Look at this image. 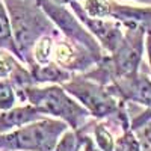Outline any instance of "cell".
<instances>
[{
	"label": "cell",
	"instance_id": "3957f363",
	"mask_svg": "<svg viewBox=\"0 0 151 151\" xmlns=\"http://www.w3.org/2000/svg\"><path fill=\"white\" fill-rule=\"evenodd\" d=\"M68 124L58 118L44 116L20 129L0 133V151H55Z\"/></svg>",
	"mask_w": 151,
	"mask_h": 151
},
{
	"label": "cell",
	"instance_id": "2e32d148",
	"mask_svg": "<svg viewBox=\"0 0 151 151\" xmlns=\"http://www.w3.org/2000/svg\"><path fill=\"white\" fill-rule=\"evenodd\" d=\"M18 100L15 86L9 79H0V110H8L15 106Z\"/></svg>",
	"mask_w": 151,
	"mask_h": 151
},
{
	"label": "cell",
	"instance_id": "8992f818",
	"mask_svg": "<svg viewBox=\"0 0 151 151\" xmlns=\"http://www.w3.org/2000/svg\"><path fill=\"white\" fill-rule=\"evenodd\" d=\"M35 2L42 8V11L52 20L56 29L67 40L83 45L85 48H88L91 53H94L100 59L107 55L103 50V47L100 45V42L94 38V35L80 23V20L76 17L74 12L67 9V6L59 5V3L53 2V0H35Z\"/></svg>",
	"mask_w": 151,
	"mask_h": 151
},
{
	"label": "cell",
	"instance_id": "e0dca14e",
	"mask_svg": "<svg viewBox=\"0 0 151 151\" xmlns=\"http://www.w3.org/2000/svg\"><path fill=\"white\" fill-rule=\"evenodd\" d=\"M116 147L119 151H142L141 142L130 125L122 129V136L116 139Z\"/></svg>",
	"mask_w": 151,
	"mask_h": 151
},
{
	"label": "cell",
	"instance_id": "277c9868",
	"mask_svg": "<svg viewBox=\"0 0 151 151\" xmlns=\"http://www.w3.org/2000/svg\"><path fill=\"white\" fill-rule=\"evenodd\" d=\"M62 86L83 107L88 109L92 118L98 121L113 119L127 103L118 98L109 86L89 79L83 73H74L73 77Z\"/></svg>",
	"mask_w": 151,
	"mask_h": 151
},
{
	"label": "cell",
	"instance_id": "6da1fadb",
	"mask_svg": "<svg viewBox=\"0 0 151 151\" xmlns=\"http://www.w3.org/2000/svg\"><path fill=\"white\" fill-rule=\"evenodd\" d=\"M18 100L35 106L42 115L65 121L71 130L86 129L91 118L88 109L70 95L62 85H47L44 88L38 85L29 86L18 94Z\"/></svg>",
	"mask_w": 151,
	"mask_h": 151
},
{
	"label": "cell",
	"instance_id": "52a82bcc",
	"mask_svg": "<svg viewBox=\"0 0 151 151\" xmlns=\"http://www.w3.org/2000/svg\"><path fill=\"white\" fill-rule=\"evenodd\" d=\"M70 6L76 17L94 35V38L100 42L106 53L112 55L119 47V44L124 40V26L119 21L113 18H95L88 15L80 2H74Z\"/></svg>",
	"mask_w": 151,
	"mask_h": 151
},
{
	"label": "cell",
	"instance_id": "ba28073f",
	"mask_svg": "<svg viewBox=\"0 0 151 151\" xmlns=\"http://www.w3.org/2000/svg\"><path fill=\"white\" fill-rule=\"evenodd\" d=\"M118 98L124 101L141 104L145 109H151V74L139 73L134 79L115 80L109 85Z\"/></svg>",
	"mask_w": 151,
	"mask_h": 151
},
{
	"label": "cell",
	"instance_id": "5b68a950",
	"mask_svg": "<svg viewBox=\"0 0 151 151\" xmlns=\"http://www.w3.org/2000/svg\"><path fill=\"white\" fill-rule=\"evenodd\" d=\"M145 27H124V40L119 47L109 55L113 80H129L139 74L145 52Z\"/></svg>",
	"mask_w": 151,
	"mask_h": 151
},
{
	"label": "cell",
	"instance_id": "7c38bea8",
	"mask_svg": "<svg viewBox=\"0 0 151 151\" xmlns=\"http://www.w3.org/2000/svg\"><path fill=\"white\" fill-rule=\"evenodd\" d=\"M0 48L12 53L18 60L23 62L21 53H20L17 42H15V36H14V30H12V23H11L9 12H8V8H6L3 0H0Z\"/></svg>",
	"mask_w": 151,
	"mask_h": 151
},
{
	"label": "cell",
	"instance_id": "30bf717a",
	"mask_svg": "<svg viewBox=\"0 0 151 151\" xmlns=\"http://www.w3.org/2000/svg\"><path fill=\"white\" fill-rule=\"evenodd\" d=\"M44 116L45 115H42L35 106L29 103L18 107L14 106L12 109H8V110H0V133L20 129L23 125L40 121Z\"/></svg>",
	"mask_w": 151,
	"mask_h": 151
},
{
	"label": "cell",
	"instance_id": "7a4b0ae2",
	"mask_svg": "<svg viewBox=\"0 0 151 151\" xmlns=\"http://www.w3.org/2000/svg\"><path fill=\"white\" fill-rule=\"evenodd\" d=\"M12 23L15 42L23 64H32V50L41 36L55 33L58 29L35 0H3Z\"/></svg>",
	"mask_w": 151,
	"mask_h": 151
},
{
	"label": "cell",
	"instance_id": "ac0fdd59",
	"mask_svg": "<svg viewBox=\"0 0 151 151\" xmlns=\"http://www.w3.org/2000/svg\"><path fill=\"white\" fill-rule=\"evenodd\" d=\"M20 62L21 60H18L12 53L0 48V79H9V76Z\"/></svg>",
	"mask_w": 151,
	"mask_h": 151
},
{
	"label": "cell",
	"instance_id": "9c48e42d",
	"mask_svg": "<svg viewBox=\"0 0 151 151\" xmlns=\"http://www.w3.org/2000/svg\"><path fill=\"white\" fill-rule=\"evenodd\" d=\"M109 18L119 21L124 27H145L148 30L151 29V5L130 6L112 2Z\"/></svg>",
	"mask_w": 151,
	"mask_h": 151
},
{
	"label": "cell",
	"instance_id": "8fae6325",
	"mask_svg": "<svg viewBox=\"0 0 151 151\" xmlns=\"http://www.w3.org/2000/svg\"><path fill=\"white\" fill-rule=\"evenodd\" d=\"M33 80L36 85H42V83H48V85H64L65 82H68L74 73L62 68L60 65H58L56 62H48V64L40 65V64H33L29 67Z\"/></svg>",
	"mask_w": 151,
	"mask_h": 151
},
{
	"label": "cell",
	"instance_id": "9a60e30c",
	"mask_svg": "<svg viewBox=\"0 0 151 151\" xmlns=\"http://www.w3.org/2000/svg\"><path fill=\"white\" fill-rule=\"evenodd\" d=\"M113 0H82V6L88 15L95 18H109Z\"/></svg>",
	"mask_w": 151,
	"mask_h": 151
},
{
	"label": "cell",
	"instance_id": "5bb4252c",
	"mask_svg": "<svg viewBox=\"0 0 151 151\" xmlns=\"http://www.w3.org/2000/svg\"><path fill=\"white\" fill-rule=\"evenodd\" d=\"M83 150V129L67 130L59 139L55 151H82Z\"/></svg>",
	"mask_w": 151,
	"mask_h": 151
},
{
	"label": "cell",
	"instance_id": "4fadbf2b",
	"mask_svg": "<svg viewBox=\"0 0 151 151\" xmlns=\"http://www.w3.org/2000/svg\"><path fill=\"white\" fill-rule=\"evenodd\" d=\"M130 127L139 139L142 151H151V109H145L130 119Z\"/></svg>",
	"mask_w": 151,
	"mask_h": 151
},
{
	"label": "cell",
	"instance_id": "ffe728a7",
	"mask_svg": "<svg viewBox=\"0 0 151 151\" xmlns=\"http://www.w3.org/2000/svg\"><path fill=\"white\" fill-rule=\"evenodd\" d=\"M53 2H56V3H59V5H64V6H70L71 3H74V2H82V0H53Z\"/></svg>",
	"mask_w": 151,
	"mask_h": 151
},
{
	"label": "cell",
	"instance_id": "d6986e66",
	"mask_svg": "<svg viewBox=\"0 0 151 151\" xmlns=\"http://www.w3.org/2000/svg\"><path fill=\"white\" fill-rule=\"evenodd\" d=\"M145 50L148 56V67H150V74H151V29L147 30V38H145Z\"/></svg>",
	"mask_w": 151,
	"mask_h": 151
}]
</instances>
